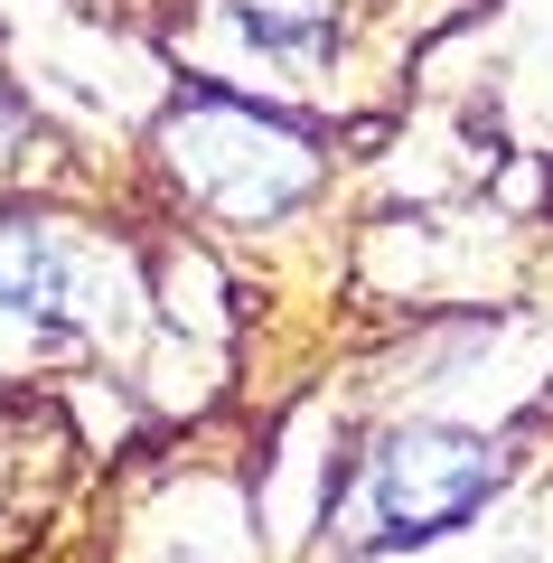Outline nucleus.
Here are the masks:
<instances>
[{"mask_svg": "<svg viewBox=\"0 0 553 563\" xmlns=\"http://www.w3.org/2000/svg\"><path fill=\"white\" fill-rule=\"evenodd\" d=\"M507 479V451L478 442V432H441V422H413V432H385L366 461H356V488L338 507L356 544H413L460 526L488 488Z\"/></svg>", "mask_w": 553, "mask_h": 563, "instance_id": "obj_1", "label": "nucleus"}, {"mask_svg": "<svg viewBox=\"0 0 553 563\" xmlns=\"http://www.w3.org/2000/svg\"><path fill=\"white\" fill-rule=\"evenodd\" d=\"M169 169L188 188H198V207H217L225 225H273L291 217L300 198H310L319 161H310V141L281 132V122H263L254 103H225V95H198L188 113L169 122Z\"/></svg>", "mask_w": 553, "mask_h": 563, "instance_id": "obj_2", "label": "nucleus"}, {"mask_svg": "<svg viewBox=\"0 0 553 563\" xmlns=\"http://www.w3.org/2000/svg\"><path fill=\"white\" fill-rule=\"evenodd\" d=\"M0 301L38 310V320L95 329L103 301H113V263H103L85 235L47 225V217H0Z\"/></svg>", "mask_w": 553, "mask_h": 563, "instance_id": "obj_3", "label": "nucleus"}, {"mask_svg": "<svg viewBox=\"0 0 553 563\" xmlns=\"http://www.w3.org/2000/svg\"><path fill=\"white\" fill-rule=\"evenodd\" d=\"M225 20L281 66H319L338 47V20H347V0H225Z\"/></svg>", "mask_w": 553, "mask_h": 563, "instance_id": "obj_4", "label": "nucleus"}]
</instances>
